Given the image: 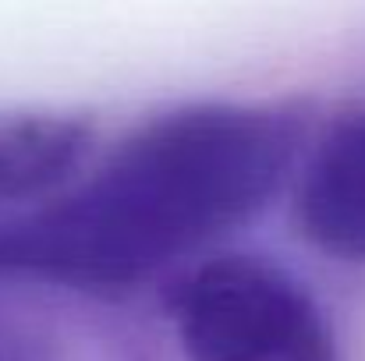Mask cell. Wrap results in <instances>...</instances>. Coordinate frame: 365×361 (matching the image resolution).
<instances>
[{"instance_id": "6da1fadb", "label": "cell", "mask_w": 365, "mask_h": 361, "mask_svg": "<svg viewBox=\"0 0 365 361\" xmlns=\"http://www.w3.org/2000/svg\"><path fill=\"white\" fill-rule=\"evenodd\" d=\"M298 145L291 114L210 103L149 120L71 195L0 231V273L131 287L252 220Z\"/></svg>"}, {"instance_id": "7a4b0ae2", "label": "cell", "mask_w": 365, "mask_h": 361, "mask_svg": "<svg viewBox=\"0 0 365 361\" xmlns=\"http://www.w3.org/2000/svg\"><path fill=\"white\" fill-rule=\"evenodd\" d=\"M188 361H337L334 330L312 294L255 255H220L170 291Z\"/></svg>"}, {"instance_id": "3957f363", "label": "cell", "mask_w": 365, "mask_h": 361, "mask_svg": "<svg viewBox=\"0 0 365 361\" xmlns=\"http://www.w3.org/2000/svg\"><path fill=\"white\" fill-rule=\"evenodd\" d=\"M298 216L316 248L365 262V114L341 120L319 142L302 177Z\"/></svg>"}, {"instance_id": "277c9868", "label": "cell", "mask_w": 365, "mask_h": 361, "mask_svg": "<svg viewBox=\"0 0 365 361\" xmlns=\"http://www.w3.org/2000/svg\"><path fill=\"white\" fill-rule=\"evenodd\" d=\"M93 127L61 114H0V199H36L82 163Z\"/></svg>"}]
</instances>
